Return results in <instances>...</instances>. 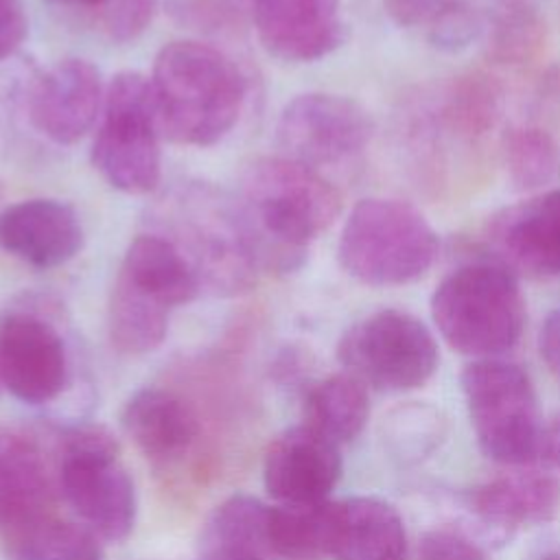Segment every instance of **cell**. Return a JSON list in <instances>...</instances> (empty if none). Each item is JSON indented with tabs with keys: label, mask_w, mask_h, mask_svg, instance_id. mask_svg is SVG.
Listing matches in <instances>:
<instances>
[{
	"label": "cell",
	"mask_w": 560,
	"mask_h": 560,
	"mask_svg": "<svg viewBox=\"0 0 560 560\" xmlns=\"http://www.w3.org/2000/svg\"><path fill=\"white\" fill-rule=\"evenodd\" d=\"M252 20L262 48L289 63L330 55L346 33L341 0H254Z\"/></svg>",
	"instance_id": "5bb4252c"
},
{
	"label": "cell",
	"mask_w": 560,
	"mask_h": 560,
	"mask_svg": "<svg viewBox=\"0 0 560 560\" xmlns=\"http://www.w3.org/2000/svg\"><path fill=\"white\" fill-rule=\"evenodd\" d=\"M59 4H68V7H103L109 0H55Z\"/></svg>",
	"instance_id": "8d00e7d4"
},
{
	"label": "cell",
	"mask_w": 560,
	"mask_h": 560,
	"mask_svg": "<svg viewBox=\"0 0 560 560\" xmlns=\"http://www.w3.org/2000/svg\"><path fill=\"white\" fill-rule=\"evenodd\" d=\"M7 560H103V549L90 527L63 521L50 512L7 536Z\"/></svg>",
	"instance_id": "f1b7e54d"
},
{
	"label": "cell",
	"mask_w": 560,
	"mask_h": 560,
	"mask_svg": "<svg viewBox=\"0 0 560 560\" xmlns=\"http://www.w3.org/2000/svg\"><path fill=\"white\" fill-rule=\"evenodd\" d=\"M486 59L499 68H527L545 50L547 26L529 2H497L483 28Z\"/></svg>",
	"instance_id": "4316f807"
},
{
	"label": "cell",
	"mask_w": 560,
	"mask_h": 560,
	"mask_svg": "<svg viewBox=\"0 0 560 560\" xmlns=\"http://www.w3.org/2000/svg\"><path fill=\"white\" fill-rule=\"evenodd\" d=\"M101 11V28L112 42L127 44L140 37L151 24L158 0H109Z\"/></svg>",
	"instance_id": "4dcf8cb0"
},
{
	"label": "cell",
	"mask_w": 560,
	"mask_h": 560,
	"mask_svg": "<svg viewBox=\"0 0 560 560\" xmlns=\"http://www.w3.org/2000/svg\"><path fill=\"white\" fill-rule=\"evenodd\" d=\"M0 387H2V378H0Z\"/></svg>",
	"instance_id": "ab89813d"
},
{
	"label": "cell",
	"mask_w": 560,
	"mask_h": 560,
	"mask_svg": "<svg viewBox=\"0 0 560 560\" xmlns=\"http://www.w3.org/2000/svg\"><path fill=\"white\" fill-rule=\"evenodd\" d=\"M162 138L149 79L140 72H118L105 88L90 151L94 168L120 192L149 195L162 177Z\"/></svg>",
	"instance_id": "8992f818"
},
{
	"label": "cell",
	"mask_w": 560,
	"mask_h": 560,
	"mask_svg": "<svg viewBox=\"0 0 560 560\" xmlns=\"http://www.w3.org/2000/svg\"><path fill=\"white\" fill-rule=\"evenodd\" d=\"M339 477V444L304 422L280 433L265 453L262 481L280 503L328 501Z\"/></svg>",
	"instance_id": "9a60e30c"
},
{
	"label": "cell",
	"mask_w": 560,
	"mask_h": 560,
	"mask_svg": "<svg viewBox=\"0 0 560 560\" xmlns=\"http://www.w3.org/2000/svg\"><path fill=\"white\" fill-rule=\"evenodd\" d=\"M59 486L85 525L105 540H122L136 523V488L114 435L94 424L61 440Z\"/></svg>",
	"instance_id": "ba28073f"
},
{
	"label": "cell",
	"mask_w": 560,
	"mask_h": 560,
	"mask_svg": "<svg viewBox=\"0 0 560 560\" xmlns=\"http://www.w3.org/2000/svg\"><path fill=\"white\" fill-rule=\"evenodd\" d=\"M337 357L348 374L378 392L422 387L440 361L427 324L398 308H381L354 322L341 335Z\"/></svg>",
	"instance_id": "9c48e42d"
},
{
	"label": "cell",
	"mask_w": 560,
	"mask_h": 560,
	"mask_svg": "<svg viewBox=\"0 0 560 560\" xmlns=\"http://www.w3.org/2000/svg\"><path fill=\"white\" fill-rule=\"evenodd\" d=\"M492 260L512 273L560 278V188L499 210L486 228Z\"/></svg>",
	"instance_id": "7c38bea8"
},
{
	"label": "cell",
	"mask_w": 560,
	"mask_h": 560,
	"mask_svg": "<svg viewBox=\"0 0 560 560\" xmlns=\"http://www.w3.org/2000/svg\"><path fill=\"white\" fill-rule=\"evenodd\" d=\"M372 136L374 120L361 103L326 92L295 96L284 105L276 125L282 155L317 171L352 160Z\"/></svg>",
	"instance_id": "30bf717a"
},
{
	"label": "cell",
	"mask_w": 560,
	"mask_h": 560,
	"mask_svg": "<svg viewBox=\"0 0 560 560\" xmlns=\"http://www.w3.org/2000/svg\"><path fill=\"white\" fill-rule=\"evenodd\" d=\"M368 416V387L348 372L317 381L304 396V424L339 446L363 431Z\"/></svg>",
	"instance_id": "484cf974"
},
{
	"label": "cell",
	"mask_w": 560,
	"mask_h": 560,
	"mask_svg": "<svg viewBox=\"0 0 560 560\" xmlns=\"http://www.w3.org/2000/svg\"><path fill=\"white\" fill-rule=\"evenodd\" d=\"M560 505V481L547 472L518 470L483 481L468 494V508L492 534L510 536L551 521Z\"/></svg>",
	"instance_id": "e0dca14e"
},
{
	"label": "cell",
	"mask_w": 560,
	"mask_h": 560,
	"mask_svg": "<svg viewBox=\"0 0 560 560\" xmlns=\"http://www.w3.org/2000/svg\"><path fill=\"white\" fill-rule=\"evenodd\" d=\"M50 501L52 481L37 442L0 427V536L50 512Z\"/></svg>",
	"instance_id": "d6986e66"
},
{
	"label": "cell",
	"mask_w": 560,
	"mask_h": 560,
	"mask_svg": "<svg viewBox=\"0 0 560 560\" xmlns=\"http://www.w3.org/2000/svg\"><path fill=\"white\" fill-rule=\"evenodd\" d=\"M405 523L394 505L376 497L332 501L330 558L405 560Z\"/></svg>",
	"instance_id": "ffe728a7"
},
{
	"label": "cell",
	"mask_w": 560,
	"mask_h": 560,
	"mask_svg": "<svg viewBox=\"0 0 560 560\" xmlns=\"http://www.w3.org/2000/svg\"><path fill=\"white\" fill-rule=\"evenodd\" d=\"M171 311V306L149 291L116 276L107 304L112 346L122 354L153 352L166 337Z\"/></svg>",
	"instance_id": "d4e9b609"
},
{
	"label": "cell",
	"mask_w": 560,
	"mask_h": 560,
	"mask_svg": "<svg viewBox=\"0 0 560 560\" xmlns=\"http://www.w3.org/2000/svg\"><path fill=\"white\" fill-rule=\"evenodd\" d=\"M332 501L280 503L269 508L267 532L273 558L324 560L330 556Z\"/></svg>",
	"instance_id": "83f0119b"
},
{
	"label": "cell",
	"mask_w": 560,
	"mask_h": 560,
	"mask_svg": "<svg viewBox=\"0 0 560 560\" xmlns=\"http://www.w3.org/2000/svg\"><path fill=\"white\" fill-rule=\"evenodd\" d=\"M0 378L22 402L57 400L70 383V352L59 326L35 308L0 315Z\"/></svg>",
	"instance_id": "8fae6325"
},
{
	"label": "cell",
	"mask_w": 560,
	"mask_h": 560,
	"mask_svg": "<svg viewBox=\"0 0 560 560\" xmlns=\"http://www.w3.org/2000/svg\"><path fill=\"white\" fill-rule=\"evenodd\" d=\"M267 518L269 508L249 494L225 499L201 532L199 560H271Z\"/></svg>",
	"instance_id": "603a6c76"
},
{
	"label": "cell",
	"mask_w": 560,
	"mask_h": 560,
	"mask_svg": "<svg viewBox=\"0 0 560 560\" xmlns=\"http://www.w3.org/2000/svg\"><path fill=\"white\" fill-rule=\"evenodd\" d=\"M538 350L549 372L560 381V308L545 317L538 335Z\"/></svg>",
	"instance_id": "836d02e7"
},
{
	"label": "cell",
	"mask_w": 560,
	"mask_h": 560,
	"mask_svg": "<svg viewBox=\"0 0 560 560\" xmlns=\"http://www.w3.org/2000/svg\"><path fill=\"white\" fill-rule=\"evenodd\" d=\"M28 33V20L20 0H0V61L11 57Z\"/></svg>",
	"instance_id": "d6a6232c"
},
{
	"label": "cell",
	"mask_w": 560,
	"mask_h": 560,
	"mask_svg": "<svg viewBox=\"0 0 560 560\" xmlns=\"http://www.w3.org/2000/svg\"><path fill=\"white\" fill-rule=\"evenodd\" d=\"M118 276L177 308L201 293V284L184 254L162 234L136 236L120 262Z\"/></svg>",
	"instance_id": "7402d4cb"
},
{
	"label": "cell",
	"mask_w": 560,
	"mask_h": 560,
	"mask_svg": "<svg viewBox=\"0 0 560 560\" xmlns=\"http://www.w3.org/2000/svg\"><path fill=\"white\" fill-rule=\"evenodd\" d=\"M105 101L101 72L94 63L68 57L44 70L28 96L33 127L57 144L79 142L98 120Z\"/></svg>",
	"instance_id": "4fadbf2b"
},
{
	"label": "cell",
	"mask_w": 560,
	"mask_h": 560,
	"mask_svg": "<svg viewBox=\"0 0 560 560\" xmlns=\"http://www.w3.org/2000/svg\"><path fill=\"white\" fill-rule=\"evenodd\" d=\"M166 236L188 260L201 289L217 295H238L256 284L260 273L245 243L234 199L210 186L190 184L164 201Z\"/></svg>",
	"instance_id": "5b68a950"
},
{
	"label": "cell",
	"mask_w": 560,
	"mask_h": 560,
	"mask_svg": "<svg viewBox=\"0 0 560 560\" xmlns=\"http://www.w3.org/2000/svg\"><path fill=\"white\" fill-rule=\"evenodd\" d=\"M348 276L370 287H400L422 278L440 254L431 223L398 199H361L348 214L339 245Z\"/></svg>",
	"instance_id": "277c9868"
},
{
	"label": "cell",
	"mask_w": 560,
	"mask_h": 560,
	"mask_svg": "<svg viewBox=\"0 0 560 560\" xmlns=\"http://www.w3.org/2000/svg\"><path fill=\"white\" fill-rule=\"evenodd\" d=\"M462 392L479 448L508 466H525L542 453L538 396L529 374L499 357L475 359L462 372Z\"/></svg>",
	"instance_id": "52a82bcc"
},
{
	"label": "cell",
	"mask_w": 560,
	"mask_h": 560,
	"mask_svg": "<svg viewBox=\"0 0 560 560\" xmlns=\"http://www.w3.org/2000/svg\"><path fill=\"white\" fill-rule=\"evenodd\" d=\"M503 166L516 190H538L553 182L560 168V147L540 125L510 127L501 142Z\"/></svg>",
	"instance_id": "f546056e"
},
{
	"label": "cell",
	"mask_w": 560,
	"mask_h": 560,
	"mask_svg": "<svg viewBox=\"0 0 560 560\" xmlns=\"http://www.w3.org/2000/svg\"><path fill=\"white\" fill-rule=\"evenodd\" d=\"M389 18L405 28L422 31L442 50H462L483 35L488 15L475 0H383Z\"/></svg>",
	"instance_id": "cb8c5ba5"
},
{
	"label": "cell",
	"mask_w": 560,
	"mask_h": 560,
	"mask_svg": "<svg viewBox=\"0 0 560 560\" xmlns=\"http://www.w3.org/2000/svg\"><path fill=\"white\" fill-rule=\"evenodd\" d=\"M497 2H529V4H534L536 0H497Z\"/></svg>",
	"instance_id": "f35d334b"
},
{
	"label": "cell",
	"mask_w": 560,
	"mask_h": 560,
	"mask_svg": "<svg viewBox=\"0 0 560 560\" xmlns=\"http://www.w3.org/2000/svg\"><path fill=\"white\" fill-rule=\"evenodd\" d=\"M542 453L560 468V411L549 420L542 431Z\"/></svg>",
	"instance_id": "e575fe53"
},
{
	"label": "cell",
	"mask_w": 560,
	"mask_h": 560,
	"mask_svg": "<svg viewBox=\"0 0 560 560\" xmlns=\"http://www.w3.org/2000/svg\"><path fill=\"white\" fill-rule=\"evenodd\" d=\"M540 560H560V553H549V556H545Z\"/></svg>",
	"instance_id": "74e56055"
},
{
	"label": "cell",
	"mask_w": 560,
	"mask_h": 560,
	"mask_svg": "<svg viewBox=\"0 0 560 560\" xmlns=\"http://www.w3.org/2000/svg\"><path fill=\"white\" fill-rule=\"evenodd\" d=\"M234 203L254 265L280 276L306 262L311 243L341 212L339 190L317 168L284 155L254 160Z\"/></svg>",
	"instance_id": "6da1fadb"
},
{
	"label": "cell",
	"mask_w": 560,
	"mask_h": 560,
	"mask_svg": "<svg viewBox=\"0 0 560 560\" xmlns=\"http://www.w3.org/2000/svg\"><path fill=\"white\" fill-rule=\"evenodd\" d=\"M83 243L81 219L66 201L33 197L0 210V247L35 269L66 265Z\"/></svg>",
	"instance_id": "2e32d148"
},
{
	"label": "cell",
	"mask_w": 560,
	"mask_h": 560,
	"mask_svg": "<svg viewBox=\"0 0 560 560\" xmlns=\"http://www.w3.org/2000/svg\"><path fill=\"white\" fill-rule=\"evenodd\" d=\"M149 83L164 138L184 147L221 142L245 103L238 66L217 46L195 39L166 44Z\"/></svg>",
	"instance_id": "7a4b0ae2"
},
{
	"label": "cell",
	"mask_w": 560,
	"mask_h": 560,
	"mask_svg": "<svg viewBox=\"0 0 560 560\" xmlns=\"http://www.w3.org/2000/svg\"><path fill=\"white\" fill-rule=\"evenodd\" d=\"M125 433L155 462L184 457L199 438V420L190 402L162 387H142L129 396L120 416Z\"/></svg>",
	"instance_id": "ac0fdd59"
},
{
	"label": "cell",
	"mask_w": 560,
	"mask_h": 560,
	"mask_svg": "<svg viewBox=\"0 0 560 560\" xmlns=\"http://www.w3.org/2000/svg\"><path fill=\"white\" fill-rule=\"evenodd\" d=\"M431 317L453 350L494 359L518 343L527 311L516 273L497 260H475L442 278Z\"/></svg>",
	"instance_id": "3957f363"
},
{
	"label": "cell",
	"mask_w": 560,
	"mask_h": 560,
	"mask_svg": "<svg viewBox=\"0 0 560 560\" xmlns=\"http://www.w3.org/2000/svg\"><path fill=\"white\" fill-rule=\"evenodd\" d=\"M420 560H486V556L470 538L451 529H435L422 538Z\"/></svg>",
	"instance_id": "1f68e13d"
},
{
	"label": "cell",
	"mask_w": 560,
	"mask_h": 560,
	"mask_svg": "<svg viewBox=\"0 0 560 560\" xmlns=\"http://www.w3.org/2000/svg\"><path fill=\"white\" fill-rule=\"evenodd\" d=\"M503 101V85L497 77L483 70H468L440 90L420 120L451 140L477 144L497 129Z\"/></svg>",
	"instance_id": "44dd1931"
},
{
	"label": "cell",
	"mask_w": 560,
	"mask_h": 560,
	"mask_svg": "<svg viewBox=\"0 0 560 560\" xmlns=\"http://www.w3.org/2000/svg\"><path fill=\"white\" fill-rule=\"evenodd\" d=\"M212 2H217L219 7H223L236 15H243L245 11H252V7H254V0H212Z\"/></svg>",
	"instance_id": "d590c367"
}]
</instances>
